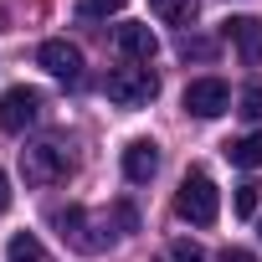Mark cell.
I'll return each mask as SVG.
<instances>
[{
    "label": "cell",
    "instance_id": "1",
    "mask_svg": "<svg viewBox=\"0 0 262 262\" xmlns=\"http://www.w3.org/2000/svg\"><path fill=\"white\" fill-rule=\"evenodd\" d=\"M175 211H180L190 226H211V221L221 216V190H216V180H211L206 170H190V175L180 180V190H175Z\"/></svg>",
    "mask_w": 262,
    "mask_h": 262
},
{
    "label": "cell",
    "instance_id": "2",
    "mask_svg": "<svg viewBox=\"0 0 262 262\" xmlns=\"http://www.w3.org/2000/svg\"><path fill=\"white\" fill-rule=\"evenodd\" d=\"M67 170H72V160H67V149H62L57 139H36V144L21 149V175H26V185H36V190L67 180Z\"/></svg>",
    "mask_w": 262,
    "mask_h": 262
},
{
    "label": "cell",
    "instance_id": "3",
    "mask_svg": "<svg viewBox=\"0 0 262 262\" xmlns=\"http://www.w3.org/2000/svg\"><path fill=\"white\" fill-rule=\"evenodd\" d=\"M103 93H108V103H118V108H144V103L160 98V77H155L149 67H113L108 82H103Z\"/></svg>",
    "mask_w": 262,
    "mask_h": 262
},
{
    "label": "cell",
    "instance_id": "4",
    "mask_svg": "<svg viewBox=\"0 0 262 262\" xmlns=\"http://www.w3.org/2000/svg\"><path fill=\"white\" fill-rule=\"evenodd\" d=\"M231 108V88L221 82V77H195V82H185V113H195V118H221Z\"/></svg>",
    "mask_w": 262,
    "mask_h": 262
},
{
    "label": "cell",
    "instance_id": "5",
    "mask_svg": "<svg viewBox=\"0 0 262 262\" xmlns=\"http://www.w3.org/2000/svg\"><path fill=\"white\" fill-rule=\"evenodd\" d=\"M36 118H41V93L36 88L0 93V128H6V134H21V128H31Z\"/></svg>",
    "mask_w": 262,
    "mask_h": 262
},
{
    "label": "cell",
    "instance_id": "6",
    "mask_svg": "<svg viewBox=\"0 0 262 262\" xmlns=\"http://www.w3.org/2000/svg\"><path fill=\"white\" fill-rule=\"evenodd\" d=\"M221 36L236 47V57H242L247 67L262 62V21H257V16H231V21L221 26Z\"/></svg>",
    "mask_w": 262,
    "mask_h": 262
},
{
    "label": "cell",
    "instance_id": "7",
    "mask_svg": "<svg viewBox=\"0 0 262 262\" xmlns=\"http://www.w3.org/2000/svg\"><path fill=\"white\" fill-rule=\"evenodd\" d=\"M36 57H41V67H47L52 77H62V82H82V52H77L72 41H62V36H57V41H41Z\"/></svg>",
    "mask_w": 262,
    "mask_h": 262
},
{
    "label": "cell",
    "instance_id": "8",
    "mask_svg": "<svg viewBox=\"0 0 262 262\" xmlns=\"http://www.w3.org/2000/svg\"><path fill=\"white\" fill-rule=\"evenodd\" d=\"M113 41H118V52H123L128 62H139V67H144V62H155V52H160V36H155L144 21L118 26V31H113Z\"/></svg>",
    "mask_w": 262,
    "mask_h": 262
},
{
    "label": "cell",
    "instance_id": "9",
    "mask_svg": "<svg viewBox=\"0 0 262 262\" xmlns=\"http://www.w3.org/2000/svg\"><path fill=\"white\" fill-rule=\"evenodd\" d=\"M52 221H57L62 242H72L77 252H103V242H98V236H88L93 226H88V211H82V206H67V211H57Z\"/></svg>",
    "mask_w": 262,
    "mask_h": 262
},
{
    "label": "cell",
    "instance_id": "10",
    "mask_svg": "<svg viewBox=\"0 0 262 262\" xmlns=\"http://www.w3.org/2000/svg\"><path fill=\"white\" fill-rule=\"evenodd\" d=\"M155 170H160V144L155 139H134V144L123 149V175L134 180V185L155 180Z\"/></svg>",
    "mask_w": 262,
    "mask_h": 262
},
{
    "label": "cell",
    "instance_id": "11",
    "mask_svg": "<svg viewBox=\"0 0 262 262\" xmlns=\"http://www.w3.org/2000/svg\"><path fill=\"white\" fill-rule=\"evenodd\" d=\"M149 11H155L165 26H195L201 0H149Z\"/></svg>",
    "mask_w": 262,
    "mask_h": 262
},
{
    "label": "cell",
    "instance_id": "12",
    "mask_svg": "<svg viewBox=\"0 0 262 262\" xmlns=\"http://www.w3.org/2000/svg\"><path fill=\"white\" fill-rule=\"evenodd\" d=\"M226 155H231V165L257 170V165H262V128H257V134H247V139H236V144H226Z\"/></svg>",
    "mask_w": 262,
    "mask_h": 262
},
{
    "label": "cell",
    "instance_id": "13",
    "mask_svg": "<svg viewBox=\"0 0 262 262\" xmlns=\"http://www.w3.org/2000/svg\"><path fill=\"white\" fill-rule=\"evenodd\" d=\"M11 262H47V252L31 231H21V236H11Z\"/></svg>",
    "mask_w": 262,
    "mask_h": 262
},
{
    "label": "cell",
    "instance_id": "14",
    "mask_svg": "<svg viewBox=\"0 0 262 262\" xmlns=\"http://www.w3.org/2000/svg\"><path fill=\"white\" fill-rule=\"evenodd\" d=\"M236 113L262 118V82H247V88H242V108H236Z\"/></svg>",
    "mask_w": 262,
    "mask_h": 262
},
{
    "label": "cell",
    "instance_id": "15",
    "mask_svg": "<svg viewBox=\"0 0 262 262\" xmlns=\"http://www.w3.org/2000/svg\"><path fill=\"white\" fill-rule=\"evenodd\" d=\"M165 262H206V252H201L195 242H170V252H165Z\"/></svg>",
    "mask_w": 262,
    "mask_h": 262
},
{
    "label": "cell",
    "instance_id": "16",
    "mask_svg": "<svg viewBox=\"0 0 262 262\" xmlns=\"http://www.w3.org/2000/svg\"><path fill=\"white\" fill-rule=\"evenodd\" d=\"M231 206H236V216H257V185H236Z\"/></svg>",
    "mask_w": 262,
    "mask_h": 262
},
{
    "label": "cell",
    "instance_id": "17",
    "mask_svg": "<svg viewBox=\"0 0 262 262\" xmlns=\"http://www.w3.org/2000/svg\"><path fill=\"white\" fill-rule=\"evenodd\" d=\"M123 6H128V0H82V16H113Z\"/></svg>",
    "mask_w": 262,
    "mask_h": 262
},
{
    "label": "cell",
    "instance_id": "18",
    "mask_svg": "<svg viewBox=\"0 0 262 262\" xmlns=\"http://www.w3.org/2000/svg\"><path fill=\"white\" fill-rule=\"evenodd\" d=\"M180 52H185V57H211L216 47H211V41H201V36H180Z\"/></svg>",
    "mask_w": 262,
    "mask_h": 262
},
{
    "label": "cell",
    "instance_id": "19",
    "mask_svg": "<svg viewBox=\"0 0 262 262\" xmlns=\"http://www.w3.org/2000/svg\"><path fill=\"white\" fill-rule=\"evenodd\" d=\"M113 216H118V226H123V231H134V226H139V216H134V206H113Z\"/></svg>",
    "mask_w": 262,
    "mask_h": 262
},
{
    "label": "cell",
    "instance_id": "20",
    "mask_svg": "<svg viewBox=\"0 0 262 262\" xmlns=\"http://www.w3.org/2000/svg\"><path fill=\"white\" fill-rule=\"evenodd\" d=\"M216 262H257V257H252V252H242V247H226Z\"/></svg>",
    "mask_w": 262,
    "mask_h": 262
},
{
    "label": "cell",
    "instance_id": "21",
    "mask_svg": "<svg viewBox=\"0 0 262 262\" xmlns=\"http://www.w3.org/2000/svg\"><path fill=\"white\" fill-rule=\"evenodd\" d=\"M11 211V180H6V170H0V216Z\"/></svg>",
    "mask_w": 262,
    "mask_h": 262
}]
</instances>
